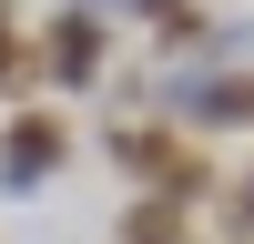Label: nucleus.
I'll list each match as a JSON object with an SVG mask.
<instances>
[{"instance_id": "nucleus-1", "label": "nucleus", "mask_w": 254, "mask_h": 244, "mask_svg": "<svg viewBox=\"0 0 254 244\" xmlns=\"http://www.w3.org/2000/svg\"><path fill=\"white\" fill-rule=\"evenodd\" d=\"M61 142H71V132H61L51 112H31V122H10V132H0V183H10V193H31V183H41V173L61 163Z\"/></svg>"}, {"instance_id": "nucleus-2", "label": "nucleus", "mask_w": 254, "mask_h": 244, "mask_svg": "<svg viewBox=\"0 0 254 244\" xmlns=\"http://www.w3.org/2000/svg\"><path fill=\"white\" fill-rule=\"evenodd\" d=\"M20 71H41V61L20 51V41H0V92H31V81H20Z\"/></svg>"}, {"instance_id": "nucleus-3", "label": "nucleus", "mask_w": 254, "mask_h": 244, "mask_svg": "<svg viewBox=\"0 0 254 244\" xmlns=\"http://www.w3.org/2000/svg\"><path fill=\"white\" fill-rule=\"evenodd\" d=\"M0 20H10V10H0Z\"/></svg>"}]
</instances>
